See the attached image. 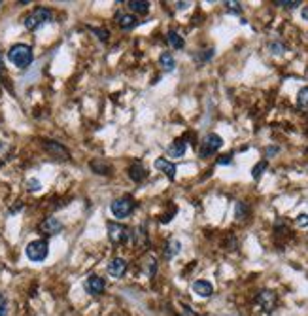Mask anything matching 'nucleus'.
<instances>
[{
	"label": "nucleus",
	"mask_w": 308,
	"mask_h": 316,
	"mask_svg": "<svg viewBox=\"0 0 308 316\" xmlns=\"http://www.w3.org/2000/svg\"><path fill=\"white\" fill-rule=\"evenodd\" d=\"M32 59H34L32 48L27 46V44H15L8 51V61L17 66V68H27L32 63Z\"/></svg>",
	"instance_id": "nucleus-1"
},
{
	"label": "nucleus",
	"mask_w": 308,
	"mask_h": 316,
	"mask_svg": "<svg viewBox=\"0 0 308 316\" xmlns=\"http://www.w3.org/2000/svg\"><path fill=\"white\" fill-rule=\"evenodd\" d=\"M53 19V14L48 8H36L34 12H30L27 17H25V29L27 30H38L40 27H43L46 23H50Z\"/></svg>",
	"instance_id": "nucleus-2"
},
{
	"label": "nucleus",
	"mask_w": 308,
	"mask_h": 316,
	"mask_svg": "<svg viewBox=\"0 0 308 316\" xmlns=\"http://www.w3.org/2000/svg\"><path fill=\"white\" fill-rule=\"evenodd\" d=\"M108 239L114 243V245H125L133 239V231L129 227H125L123 223L110 222L108 223Z\"/></svg>",
	"instance_id": "nucleus-3"
},
{
	"label": "nucleus",
	"mask_w": 308,
	"mask_h": 316,
	"mask_svg": "<svg viewBox=\"0 0 308 316\" xmlns=\"http://www.w3.org/2000/svg\"><path fill=\"white\" fill-rule=\"evenodd\" d=\"M222 146H223V138L219 135H215V133H210V135H206V137L202 138V144L201 148H199V157L206 159L210 155H214Z\"/></svg>",
	"instance_id": "nucleus-4"
},
{
	"label": "nucleus",
	"mask_w": 308,
	"mask_h": 316,
	"mask_svg": "<svg viewBox=\"0 0 308 316\" xmlns=\"http://www.w3.org/2000/svg\"><path fill=\"white\" fill-rule=\"evenodd\" d=\"M48 252H50V246L43 239H38V241H32L27 245V258L30 261H36V263L48 258Z\"/></svg>",
	"instance_id": "nucleus-5"
},
{
	"label": "nucleus",
	"mask_w": 308,
	"mask_h": 316,
	"mask_svg": "<svg viewBox=\"0 0 308 316\" xmlns=\"http://www.w3.org/2000/svg\"><path fill=\"white\" fill-rule=\"evenodd\" d=\"M110 210L115 218H127V216L135 210V203L130 201L129 197H121V199H115L110 205Z\"/></svg>",
	"instance_id": "nucleus-6"
},
{
	"label": "nucleus",
	"mask_w": 308,
	"mask_h": 316,
	"mask_svg": "<svg viewBox=\"0 0 308 316\" xmlns=\"http://www.w3.org/2000/svg\"><path fill=\"white\" fill-rule=\"evenodd\" d=\"M257 303L261 305V309L265 310V312H273L276 303H278V297L271 290H261L257 295Z\"/></svg>",
	"instance_id": "nucleus-7"
},
{
	"label": "nucleus",
	"mask_w": 308,
	"mask_h": 316,
	"mask_svg": "<svg viewBox=\"0 0 308 316\" xmlns=\"http://www.w3.org/2000/svg\"><path fill=\"white\" fill-rule=\"evenodd\" d=\"M83 288H85V292L89 295H101L102 292H104V288H106V282H104V279L99 276V274H91L85 281Z\"/></svg>",
	"instance_id": "nucleus-8"
},
{
	"label": "nucleus",
	"mask_w": 308,
	"mask_h": 316,
	"mask_svg": "<svg viewBox=\"0 0 308 316\" xmlns=\"http://www.w3.org/2000/svg\"><path fill=\"white\" fill-rule=\"evenodd\" d=\"M40 231H42L43 235H48V237H53V235H57V233L63 231V222L57 220V218H53V216H50V218H46L40 223Z\"/></svg>",
	"instance_id": "nucleus-9"
},
{
	"label": "nucleus",
	"mask_w": 308,
	"mask_h": 316,
	"mask_svg": "<svg viewBox=\"0 0 308 316\" xmlns=\"http://www.w3.org/2000/svg\"><path fill=\"white\" fill-rule=\"evenodd\" d=\"M43 148H46V151L48 153H51L53 157H59V159H68V150H66L63 144L55 142V140H46L43 142Z\"/></svg>",
	"instance_id": "nucleus-10"
},
{
	"label": "nucleus",
	"mask_w": 308,
	"mask_h": 316,
	"mask_svg": "<svg viewBox=\"0 0 308 316\" xmlns=\"http://www.w3.org/2000/svg\"><path fill=\"white\" fill-rule=\"evenodd\" d=\"M127 273V261L121 258H114L108 263V274H112L114 279H121Z\"/></svg>",
	"instance_id": "nucleus-11"
},
{
	"label": "nucleus",
	"mask_w": 308,
	"mask_h": 316,
	"mask_svg": "<svg viewBox=\"0 0 308 316\" xmlns=\"http://www.w3.org/2000/svg\"><path fill=\"white\" fill-rule=\"evenodd\" d=\"M155 169H159L161 173H165L168 180H174V178H176V173H178L176 165H174V163H170L168 159H163V157L155 159Z\"/></svg>",
	"instance_id": "nucleus-12"
},
{
	"label": "nucleus",
	"mask_w": 308,
	"mask_h": 316,
	"mask_svg": "<svg viewBox=\"0 0 308 316\" xmlns=\"http://www.w3.org/2000/svg\"><path fill=\"white\" fill-rule=\"evenodd\" d=\"M193 292L197 295H201V297H212V294H214V286H212V282H208V281H195Z\"/></svg>",
	"instance_id": "nucleus-13"
},
{
	"label": "nucleus",
	"mask_w": 308,
	"mask_h": 316,
	"mask_svg": "<svg viewBox=\"0 0 308 316\" xmlns=\"http://www.w3.org/2000/svg\"><path fill=\"white\" fill-rule=\"evenodd\" d=\"M117 25L121 27L123 30H130V29H135L138 25V19L135 17V15H130V14H117Z\"/></svg>",
	"instance_id": "nucleus-14"
},
{
	"label": "nucleus",
	"mask_w": 308,
	"mask_h": 316,
	"mask_svg": "<svg viewBox=\"0 0 308 316\" xmlns=\"http://www.w3.org/2000/svg\"><path fill=\"white\" fill-rule=\"evenodd\" d=\"M129 176H130V180H135V182H142V180L146 178V169H144V165L140 161H135V163L129 167Z\"/></svg>",
	"instance_id": "nucleus-15"
},
{
	"label": "nucleus",
	"mask_w": 308,
	"mask_h": 316,
	"mask_svg": "<svg viewBox=\"0 0 308 316\" xmlns=\"http://www.w3.org/2000/svg\"><path fill=\"white\" fill-rule=\"evenodd\" d=\"M159 65L165 72H172L174 70V66H176V61H174V55H172L170 51H165V53H161V57H159Z\"/></svg>",
	"instance_id": "nucleus-16"
},
{
	"label": "nucleus",
	"mask_w": 308,
	"mask_h": 316,
	"mask_svg": "<svg viewBox=\"0 0 308 316\" xmlns=\"http://www.w3.org/2000/svg\"><path fill=\"white\" fill-rule=\"evenodd\" d=\"M180 250H182V243H180V241H176V239H170V241L166 243V246H165V258L166 259L176 258V256L180 254Z\"/></svg>",
	"instance_id": "nucleus-17"
},
{
	"label": "nucleus",
	"mask_w": 308,
	"mask_h": 316,
	"mask_svg": "<svg viewBox=\"0 0 308 316\" xmlns=\"http://www.w3.org/2000/svg\"><path fill=\"white\" fill-rule=\"evenodd\" d=\"M127 6H129L130 12L140 14V15H146L150 12V2H144V0H130Z\"/></svg>",
	"instance_id": "nucleus-18"
},
{
	"label": "nucleus",
	"mask_w": 308,
	"mask_h": 316,
	"mask_svg": "<svg viewBox=\"0 0 308 316\" xmlns=\"http://www.w3.org/2000/svg\"><path fill=\"white\" fill-rule=\"evenodd\" d=\"M184 153H186V142L184 140H174V142L168 146V155L170 157H184Z\"/></svg>",
	"instance_id": "nucleus-19"
},
{
	"label": "nucleus",
	"mask_w": 308,
	"mask_h": 316,
	"mask_svg": "<svg viewBox=\"0 0 308 316\" xmlns=\"http://www.w3.org/2000/svg\"><path fill=\"white\" fill-rule=\"evenodd\" d=\"M166 42L170 46L172 50H182L184 48V38L176 32V30H170L168 34H166Z\"/></svg>",
	"instance_id": "nucleus-20"
},
{
	"label": "nucleus",
	"mask_w": 308,
	"mask_h": 316,
	"mask_svg": "<svg viewBox=\"0 0 308 316\" xmlns=\"http://www.w3.org/2000/svg\"><path fill=\"white\" fill-rule=\"evenodd\" d=\"M157 271V259L153 258V256H148V258L144 259V273L148 274V276H153Z\"/></svg>",
	"instance_id": "nucleus-21"
},
{
	"label": "nucleus",
	"mask_w": 308,
	"mask_h": 316,
	"mask_svg": "<svg viewBox=\"0 0 308 316\" xmlns=\"http://www.w3.org/2000/svg\"><path fill=\"white\" fill-rule=\"evenodd\" d=\"M133 241L137 246H144L148 243V231L144 229V225H140L137 229V233H133Z\"/></svg>",
	"instance_id": "nucleus-22"
},
{
	"label": "nucleus",
	"mask_w": 308,
	"mask_h": 316,
	"mask_svg": "<svg viewBox=\"0 0 308 316\" xmlns=\"http://www.w3.org/2000/svg\"><path fill=\"white\" fill-rule=\"evenodd\" d=\"M297 106L301 110H308V87H302L297 97Z\"/></svg>",
	"instance_id": "nucleus-23"
},
{
	"label": "nucleus",
	"mask_w": 308,
	"mask_h": 316,
	"mask_svg": "<svg viewBox=\"0 0 308 316\" xmlns=\"http://www.w3.org/2000/svg\"><path fill=\"white\" fill-rule=\"evenodd\" d=\"M267 167H269V163H267V161H259L257 165L253 167L251 176H253L255 180H259V178H261V174H263V171H267Z\"/></svg>",
	"instance_id": "nucleus-24"
},
{
	"label": "nucleus",
	"mask_w": 308,
	"mask_h": 316,
	"mask_svg": "<svg viewBox=\"0 0 308 316\" xmlns=\"http://www.w3.org/2000/svg\"><path fill=\"white\" fill-rule=\"evenodd\" d=\"M235 216H237L238 220H246V216H248V205L246 203H237Z\"/></svg>",
	"instance_id": "nucleus-25"
},
{
	"label": "nucleus",
	"mask_w": 308,
	"mask_h": 316,
	"mask_svg": "<svg viewBox=\"0 0 308 316\" xmlns=\"http://www.w3.org/2000/svg\"><path fill=\"white\" fill-rule=\"evenodd\" d=\"M274 4L280 6V8H287V10H293V8L301 6V2H299V0H276Z\"/></svg>",
	"instance_id": "nucleus-26"
},
{
	"label": "nucleus",
	"mask_w": 308,
	"mask_h": 316,
	"mask_svg": "<svg viewBox=\"0 0 308 316\" xmlns=\"http://www.w3.org/2000/svg\"><path fill=\"white\" fill-rule=\"evenodd\" d=\"M91 167H93V171H99V174H110V167H108L106 163L93 161V163H91Z\"/></svg>",
	"instance_id": "nucleus-27"
},
{
	"label": "nucleus",
	"mask_w": 308,
	"mask_h": 316,
	"mask_svg": "<svg viewBox=\"0 0 308 316\" xmlns=\"http://www.w3.org/2000/svg\"><path fill=\"white\" fill-rule=\"evenodd\" d=\"M269 50L273 51V53H276V55H280V53H284V51H286V46H284V44L273 42L271 46H269Z\"/></svg>",
	"instance_id": "nucleus-28"
},
{
	"label": "nucleus",
	"mask_w": 308,
	"mask_h": 316,
	"mask_svg": "<svg viewBox=\"0 0 308 316\" xmlns=\"http://www.w3.org/2000/svg\"><path fill=\"white\" fill-rule=\"evenodd\" d=\"M225 6L229 12H235V14H240L242 12V6H240V2H225Z\"/></svg>",
	"instance_id": "nucleus-29"
},
{
	"label": "nucleus",
	"mask_w": 308,
	"mask_h": 316,
	"mask_svg": "<svg viewBox=\"0 0 308 316\" xmlns=\"http://www.w3.org/2000/svg\"><path fill=\"white\" fill-rule=\"evenodd\" d=\"M27 186H29V191H40V189H42V184L34 178L29 180V182H27Z\"/></svg>",
	"instance_id": "nucleus-30"
},
{
	"label": "nucleus",
	"mask_w": 308,
	"mask_h": 316,
	"mask_svg": "<svg viewBox=\"0 0 308 316\" xmlns=\"http://www.w3.org/2000/svg\"><path fill=\"white\" fill-rule=\"evenodd\" d=\"M8 314V301L6 297L0 294V316H6Z\"/></svg>",
	"instance_id": "nucleus-31"
},
{
	"label": "nucleus",
	"mask_w": 308,
	"mask_h": 316,
	"mask_svg": "<svg viewBox=\"0 0 308 316\" xmlns=\"http://www.w3.org/2000/svg\"><path fill=\"white\" fill-rule=\"evenodd\" d=\"M297 225H301V227H308V214L297 216Z\"/></svg>",
	"instance_id": "nucleus-32"
},
{
	"label": "nucleus",
	"mask_w": 308,
	"mask_h": 316,
	"mask_svg": "<svg viewBox=\"0 0 308 316\" xmlns=\"http://www.w3.org/2000/svg\"><path fill=\"white\" fill-rule=\"evenodd\" d=\"M95 30V34H99V38H101L102 42H106L108 40V32L106 30H101V29H93Z\"/></svg>",
	"instance_id": "nucleus-33"
},
{
	"label": "nucleus",
	"mask_w": 308,
	"mask_h": 316,
	"mask_svg": "<svg viewBox=\"0 0 308 316\" xmlns=\"http://www.w3.org/2000/svg\"><path fill=\"white\" fill-rule=\"evenodd\" d=\"M231 163V155H223V157L217 159V165H229Z\"/></svg>",
	"instance_id": "nucleus-34"
},
{
	"label": "nucleus",
	"mask_w": 308,
	"mask_h": 316,
	"mask_svg": "<svg viewBox=\"0 0 308 316\" xmlns=\"http://www.w3.org/2000/svg\"><path fill=\"white\" fill-rule=\"evenodd\" d=\"M182 316H199V314H197L195 310L189 309V307H186V309H184V312H182Z\"/></svg>",
	"instance_id": "nucleus-35"
},
{
	"label": "nucleus",
	"mask_w": 308,
	"mask_h": 316,
	"mask_svg": "<svg viewBox=\"0 0 308 316\" xmlns=\"http://www.w3.org/2000/svg\"><path fill=\"white\" fill-rule=\"evenodd\" d=\"M187 6H189V2H180V4H178L180 10H184V8H187Z\"/></svg>",
	"instance_id": "nucleus-36"
},
{
	"label": "nucleus",
	"mask_w": 308,
	"mask_h": 316,
	"mask_svg": "<svg viewBox=\"0 0 308 316\" xmlns=\"http://www.w3.org/2000/svg\"><path fill=\"white\" fill-rule=\"evenodd\" d=\"M302 17L308 19V8H302Z\"/></svg>",
	"instance_id": "nucleus-37"
},
{
	"label": "nucleus",
	"mask_w": 308,
	"mask_h": 316,
	"mask_svg": "<svg viewBox=\"0 0 308 316\" xmlns=\"http://www.w3.org/2000/svg\"><path fill=\"white\" fill-rule=\"evenodd\" d=\"M0 4H2V2H0Z\"/></svg>",
	"instance_id": "nucleus-38"
}]
</instances>
